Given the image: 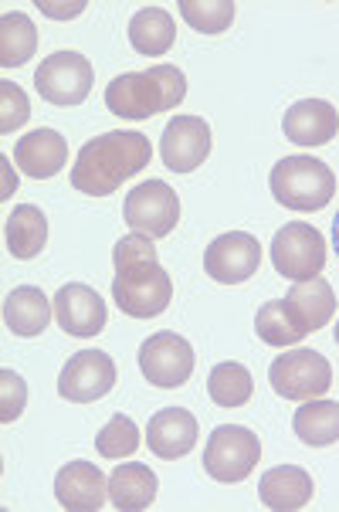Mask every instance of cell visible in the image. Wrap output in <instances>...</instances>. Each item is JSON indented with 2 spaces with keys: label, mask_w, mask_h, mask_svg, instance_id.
<instances>
[{
  "label": "cell",
  "mask_w": 339,
  "mask_h": 512,
  "mask_svg": "<svg viewBox=\"0 0 339 512\" xmlns=\"http://www.w3.org/2000/svg\"><path fill=\"white\" fill-rule=\"evenodd\" d=\"M187 99V75L177 65H156L146 72H126L112 78L106 106L126 123H143L156 112H170Z\"/></svg>",
  "instance_id": "2"
},
{
  "label": "cell",
  "mask_w": 339,
  "mask_h": 512,
  "mask_svg": "<svg viewBox=\"0 0 339 512\" xmlns=\"http://www.w3.org/2000/svg\"><path fill=\"white\" fill-rule=\"evenodd\" d=\"M180 17L201 34H221L234 24V0H180L177 4Z\"/></svg>",
  "instance_id": "28"
},
{
  "label": "cell",
  "mask_w": 339,
  "mask_h": 512,
  "mask_svg": "<svg viewBox=\"0 0 339 512\" xmlns=\"http://www.w3.org/2000/svg\"><path fill=\"white\" fill-rule=\"evenodd\" d=\"M28 116H31V102L21 85L0 82V133L7 136V133H14V129H21L28 123Z\"/></svg>",
  "instance_id": "31"
},
{
  "label": "cell",
  "mask_w": 339,
  "mask_h": 512,
  "mask_svg": "<svg viewBox=\"0 0 339 512\" xmlns=\"http://www.w3.org/2000/svg\"><path fill=\"white\" fill-rule=\"evenodd\" d=\"M106 496L109 482L92 462H68L55 479V499L68 512H99Z\"/></svg>",
  "instance_id": "15"
},
{
  "label": "cell",
  "mask_w": 339,
  "mask_h": 512,
  "mask_svg": "<svg viewBox=\"0 0 339 512\" xmlns=\"http://www.w3.org/2000/svg\"><path fill=\"white\" fill-rule=\"evenodd\" d=\"M116 387V363L102 350H82L65 363L58 377V394L72 404H92L112 394Z\"/></svg>",
  "instance_id": "12"
},
{
  "label": "cell",
  "mask_w": 339,
  "mask_h": 512,
  "mask_svg": "<svg viewBox=\"0 0 339 512\" xmlns=\"http://www.w3.org/2000/svg\"><path fill=\"white\" fill-rule=\"evenodd\" d=\"M92 82H95V68L78 51H55L34 72L38 95L51 102V106H82L92 95Z\"/></svg>",
  "instance_id": "7"
},
{
  "label": "cell",
  "mask_w": 339,
  "mask_h": 512,
  "mask_svg": "<svg viewBox=\"0 0 339 512\" xmlns=\"http://www.w3.org/2000/svg\"><path fill=\"white\" fill-rule=\"evenodd\" d=\"M38 48V28L28 14L7 11L0 17V65L4 68H21Z\"/></svg>",
  "instance_id": "26"
},
{
  "label": "cell",
  "mask_w": 339,
  "mask_h": 512,
  "mask_svg": "<svg viewBox=\"0 0 339 512\" xmlns=\"http://www.w3.org/2000/svg\"><path fill=\"white\" fill-rule=\"evenodd\" d=\"M336 343H339V323H336Z\"/></svg>",
  "instance_id": "36"
},
{
  "label": "cell",
  "mask_w": 339,
  "mask_h": 512,
  "mask_svg": "<svg viewBox=\"0 0 339 512\" xmlns=\"http://www.w3.org/2000/svg\"><path fill=\"white\" fill-rule=\"evenodd\" d=\"M28 404V384H24L21 373L14 370H0V421L11 424L24 414Z\"/></svg>",
  "instance_id": "32"
},
{
  "label": "cell",
  "mask_w": 339,
  "mask_h": 512,
  "mask_svg": "<svg viewBox=\"0 0 339 512\" xmlns=\"http://www.w3.org/2000/svg\"><path fill=\"white\" fill-rule=\"evenodd\" d=\"M262 265V245L248 231H228L214 238L204 251V272L221 285L248 282Z\"/></svg>",
  "instance_id": "11"
},
{
  "label": "cell",
  "mask_w": 339,
  "mask_h": 512,
  "mask_svg": "<svg viewBox=\"0 0 339 512\" xmlns=\"http://www.w3.org/2000/svg\"><path fill=\"white\" fill-rule=\"evenodd\" d=\"M68 160V146L65 136L55 129H34L24 140H17L14 146V163L34 180H48L55 173H62Z\"/></svg>",
  "instance_id": "19"
},
{
  "label": "cell",
  "mask_w": 339,
  "mask_h": 512,
  "mask_svg": "<svg viewBox=\"0 0 339 512\" xmlns=\"http://www.w3.org/2000/svg\"><path fill=\"white\" fill-rule=\"evenodd\" d=\"M156 472L146 465H119L116 472L109 475V502L119 512H143L156 502Z\"/></svg>",
  "instance_id": "22"
},
{
  "label": "cell",
  "mask_w": 339,
  "mask_h": 512,
  "mask_svg": "<svg viewBox=\"0 0 339 512\" xmlns=\"http://www.w3.org/2000/svg\"><path fill=\"white\" fill-rule=\"evenodd\" d=\"M207 394L217 407H245L255 394V380L241 363H217L207 377Z\"/></svg>",
  "instance_id": "27"
},
{
  "label": "cell",
  "mask_w": 339,
  "mask_h": 512,
  "mask_svg": "<svg viewBox=\"0 0 339 512\" xmlns=\"http://www.w3.org/2000/svg\"><path fill=\"white\" fill-rule=\"evenodd\" d=\"M255 333H258V340H265L268 346H295L302 340V333L295 329L289 312H285V299L265 302V306L258 309Z\"/></svg>",
  "instance_id": "29"
},
{
  "label": "cell",
  "mask_w": 339,
  "mask_h": 512,
  "mask_svg": "<svg viewBox=\"0 0 339 512\" xmlns=\"http://www.w3.org/2000/svg\"><path fill=\"white\" fill-rule=\"evenodd\" d=\"M95 448H99L102 458H112V462L133 455L139 448V428L126 418V414H116V418L95 435Z\"/></svg>",
  "instance_id": "30"
},
{
  "label": "cell",
  "mask_w": 339,
  "mask_h": 512,
  "mask_svg": "<svg viewBox=\"0 0 339 512\" xmlns=\"http://www.w3.org/2000/svg\"><path fill=\"white\" fill-rule=\"evenodd\" d=\"M333 241H336V251H339V214H336V221H333Z\"/></svg>",
  "instance_id": "35"
},
{
  "label": "cell",
  "mask_w": 339,
  "mask_h": 512,
  "mask_svg": "<svg viewBox=\"0 0 339 512\" xmlns=\"http://www.w3.org/2000/svg\"><path fill=\"white\" fill-rule=\"evenodd\" d=\"M112 299L116 306L133 319H153L167 312L173 299L170 272L156 258H143V262H129L116 268V282H112Z\"/></svg>",
  "instance_id": "4"
},
{
  "label": "cell",
  "mask_w": 339,
  "mask_h": 512,
  "mask_svg": "<svg viewBox=\"0 0 339 512\" xmlns=\"http://www.w3.org/2000/svg\"><path fill=\"white\" fill-rule=\"evenodd\" d=\"M55 316V309L48 306V295L34 285H21L4 299V323L14 336L21 340H31V336H41Z\"/></svg>",
  "instance_id": "21"
},
{
  "label": "cell",
  "mask_w": 339,
  "mask_h": 512,
  "mask_svg": "<svg viewBox=\"0 0 339 512\" xmlns=\"http://www.w3.org/2000/svg\"><path fill=\"white\" fill-rule=\"evenodd\" d=\"M312 492H316L312 475L299 465H278L272 472H265L262 482H258V496H262L265 506L275 512L306 509L312 502Z\"/></svg>",
  "instance_id": "20"
},
{
  "label": "cell",
  "mask_w": 339,
  "mask_h": 512,
  "mask_svg": "<svg viewBox=\"0 0 339 512\" xmlns=\"http://www.w3.org/2000/svg\"><path fill=\"white\" fill-rule=\"evenodd\" d=\"M211 156V126L201 116H177L163 129L160 160L173 173H190Z\"/></svg>",
  "instance_id": "13"
},
{
  "label": "cell",
  "mask_w": 339,
  "mask_h": 512,
  "mask_svg": "<svg viewBox=\"0 0 339 512\" xmlns=\"http://www.w3.org/2000/svg\"><path fill=\"white\" fill-rule=\"evenodd\" d=\"M143 258H156L153 238H146V234H126V238L112 248V265L116 268H123L129 262H143Z\"/></svg>",
  "instance_id": "33"
},
{
  "label": "cell",
  "mask_w": 339,
  "mask_h": 512,
  "mask_svg": "<svg viewBox=\"0 0 339 512\" xmlns=\"http://www.w3.org/2000/svg\"><path fill=\"white\" fill-rule=\"evenodd\" d=\"M146 441H150V451L156 458L177 462V458L197 448V418L184 407H163L160 414H153L150 428H146Z\"/></svg>",
  "instance_id": "16"
},
{
  "label": "cell",
  "mask_w": 339,
  "mask_h": 512,
  "mask_svg": "<svg viewBox=\"0 0 339 512\" xmlns=\"http://www.w3.org/2000/svg\"><path fill=\"white\" fill-rule=\"evenodd\" d=\"M7 251H11L14 258H21V262H28V258H38L41 251L48 245V218L41 207L34 204H21L14 207V214L7 218Z\"/></svg>",
  "instance_id": "23"
},
{
  "label": "cell",
  "mask_w": 339,
  "mask_h": 512,
  "mask_svg": "<svg viewBox=\"0 0 339 512\" xmlns=\"http://www.w3.org/2000/svg\"><path fill=\"white\" fill-rule=\"evenodd\" d=\"M153 146L139 129H112L89 140L78 150L72 167V187L89 197H109L123 180L150 167Z\"/></svg>",
  "instance_id": "1"
},
{
  "label": "cell",
  "mask_w": 339,
  "mask_h": 512,
  "mask_svg": "<svg viewBox=\"0 0 339 512\" xmlns=\"http://www.w3.org/2000/svg\"><path fill=\"white\" fill-rule=\"evenodd\" d=\"M292 428L299 441H306L309 448H326L339 441V404L326 401V397H316V401H306L295 411Z\"/></svg>",
  "instance_id": "25"
},
{
  "label": "cell",
  "mask_w": 339,
  "mask_h": 512,
  "mask_svg": "<svg viewBox=\"0 0 339 512\" xmlns=\"http://www.w3.org/2000/svg\"><path fill=\"white\" fill-rule=\"evenodd\" d=\"M129 41L146 58L167 55L173 41H177V24H173V17L163 7H143L129 21Z\"/></svg>",
  "instance_id": "24"
},
{
  "label": "cell",
  "mask_w": 339,
  "mask_h": 512,
  "mask_svg": "<svg viewBox=\"0 0 339 512\" xmlns=\"http://www.w3.org/2000/svg\"><path fill=\"white\" fill-rule=\"evenodd\" d=\"M180 221V197L167 180H146L129 190L126 224L146 238H167Z\"/></svg>",
  "instance_id": "9"
},
{
  "label": "cell",
  "mask_w": 339,
  "mask_h": 512,
  "mask_svg": "<svg viewBox=\"0 0 339 512\" xmlns=\"http://www.w3.org/2000/svg\"><path fill=\"white\" fill-rule=\"evenodd\" d=\"M272 197L292 211H323L336 194V177L316 156H285L272 167L268 177Z\"/></svg>",
  "instance_id": "3"
},
{
  "label": "cell",
  "mask_w": 339,
  "mask_h": 512,
  "mask_svg": "<svg viewBox=\"0 0 339 512\" xmlns=\"http://www.w3.org/2000/svg\"><path fill=\"white\" fill-rule=\"evenodd\" d=\"M139 370L160 390L184 387L190 373H194V346L184 336L170 333V329L153 333L150 340L139 346Z\"/></svg>",
  "instance_id": "10"
},
{
  "label": "cell",
  "mask_w": 339,
  "mask_h": 512,
  "mask_svg": "<svg viewBox=\"0 0 339 512\" xmlns=\"http://www.w3.org/2000/svg\"><path fill=\"white\" fill-rule=\"evenodd\" d=\"M258 458H262V441L251 428L241 424H221L204 448V472L214 482H245L255 472Z\"/></svg>",
  "instance_id": "5"
},
{
  "label": "cell",
  "mask_w": 339,
  "mask_h": 512,
  "mask_svg": "<svg viewBox=\"0 0 339 512\" xmlns=\"http://www.w3.org/2000/svg\"><path fill=\"white\" fill-rule=\"evenodd\" d=\"M38 7L48 17H58V21H68V17H78V14L85 11V4H48V0H45V4L38 0Z\"/></svg>",
  "instance_id": "34"
},
{
  "label": "cell",
  "mask_w": 339,
  "mask_h": 512,
  "mask_svg": "<svg viewBox=\"0 0 339 512\" xmlns=\"http://www.w3.org/2000/svg\"><path fill=\"white\" fill-rule=\"evenodd\" d=\"M285 312H289V319L302 336L316 333V329H323L336 312L333 285L326 279H309V282L292 285L289 295H285Z\"/></svg>",
  "instance_id": "18"
},
{
  "label": "cell",
  "mask_w": 339,
  "mask_h": 512,
  "mask_svg": "<svg viewBox=\"0 0 339 512\" xmlns=\"http://www.w3.org/2000/svg\"><path fill=\"white\" fill-rule=\"evenodd\" d=\"M55 319L68 336L89 340V336H99L102 329H106L109 312H106L102 295L95 289H89V285H82V282H68L55 295Z\"/></svg>",
  "instance_id": "14"
},
{
  "label": "cell",
  "mask_w": 339,
  "mask_h": 512,
  "mask_svg": "<svg viewBox=\"0 0 339 512\" xmlns=\"http://www.w3.org/2000/svg\"><path fill=\"white\" fill-rule=\"evenodd\" d=\"M272 265L282 279L309 282L326 268V241L312 224H285L272 241Z\"/></svg>",
  "instance_id": "8"
},
{
  "label": "cell",
  "mask_w": 339,
  "mask_h": 512,
  "mask_svg": "<svg viewBox=\"0 0 339 512\" xmlns=\"http://www.w3.org/2000/svg\"><path fill=\"white\" fill-rule=\"evenodd\" d=\"M282 129L295 146H326L339 133V112L326 99H302L285 112Z\"/></svg>",
  "instance_id": "17"
},
{
  "label": "cell",
  "mask_w": 339,
  "mask_h": 512,
  "mask_svg": "<svg viewBox=\"0 0 339 512\" xmlns=\"http://www.w3.org/2000/svg\"><path fill=\"white\" fill-rule=\"evenodd\" d=\"M268 384L285 401H316L333 387V367L316 350H289L272 360Z\"/></svg>",
  "instance_id": "6"
}]
</instances>
